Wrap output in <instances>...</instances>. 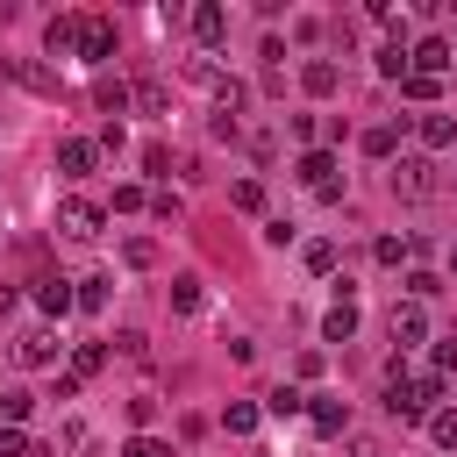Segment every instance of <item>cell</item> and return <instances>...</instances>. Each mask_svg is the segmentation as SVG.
Here are the masks:
<instances>
[{
    "instance_id": "6da1fadb",
    "label": "cell",
    "mask_w": 457,
    "mask_h": 457,
    "mask_svg": "<svg viewBox=\"0 0 457 457\" xmlns=\"http://www.w3.org/2000/svg\"><path fill=\"white\" fill-rule=\"evenodd\" d=\"M436 400H443V371H421V378H400V371H393V386H386V407H393L400 421H428Z\"/></svg>"
},
{
    "instance_id": "7a4b0ae2",
    "label": "cell",
    "mask_w": 457,
    "mask_h": 457,
    "mask_svg": "<svg viewBox=\"0 0 457 457\" xmlns=\"http://www.w3.org/2000/svg\"><path fill=\"white\" fill-rule=\"evenodd\" d=\"M100 221H107V214H100V200H86V193H64V200H57V236L93 243V236H100Z\"/></svg>"
},
{
    "instance_id": "3957f363",
    "label": "cell",
    "mask_w": 457,
    "mask_h": 457,
    "mask_svg": "<svg viewBox=\"0 0 457 457\" xmlns=\"http://www.w3.org/2000/svg\"><path fill=\"white\" fill-rule=\"evenodd\" d=\"M57 350H64L57 328H21V336H14V364H29V371H50Z\"/></svg>"
},
{
    "instance_id": "277c9868",
    "label": "cell",
    "mask_w": 457,
    "mask_h": 457,
    "mask_svg": "<svg viewBox=\"0 0 457 457\" xmlns=\"http://www.w3.org/2000/svg\"><path fill=\"white\" fill-rule=\"evenodd\" d=\"M393 193H400V200H428V193H436V164H428V157H400V164H393Z\"/></svg>"
},
{
    "instance_id": "5b68a950",
    "label": "cell",
    "mask_w": 457,
    "mask_h": 457,
    "mask_svg": "<svg viewBox=\"0 0 457 457\" xmlns=\"http://www.w3.org/2000/svg\"><path fill=\"white\" fill-rule=\"evenodd\" d=\"M71 57H86V64H107V57H114V21L86 14V21H79V50H71Z\"/></svg>"
},
{
    "instance_id": "8992f818",
    "label": "cell",
    "mask_w": 457,
    "mask_h": 457,
    "mask_svg": "<svg viewBox=\"0 0 457 457\" xmlns=\"http://www.w3.org/2000/svg\"><path fill=\"white\" fill-rule=\"evenodd\" d=\"M93 164H100V143H93V136H64V143H57V171H64V179H86Z\"/></svg>"
},
{
    "instance_id": "52a82bcc",
    "label": "cell",
    "mask_w": 457,
    "mask_h": 457,
    "mask_svg": "<svg viewBox=\"0 0 457 457\" xmlns=\"http://www.w3.org/2000/svg\"><path fill=\"white\" fill-rule=\"evenodd\" d=\"M386 328H393V343H400V350H414V343L428 336V314H421V300H400V307L386 314Z\"/></svg>"
},
{
    "instance_id": "ba28073f",
    "label": "cell",
    "mask_w": 457,
    "mask_h": 457,
    "mask_svg": "<svg viewBox=\"0 0 457 457\" xmlns=\"http://www.w3.org/2000/svg\"><path fill=\"white\" fill-rule=\"evenodd\" d=\"M300 186H314L321 200H336V193H343V186H336V157H328V150H307V157H300Z\"/></svg>"
},
{
    "instance_id": "9c48e42d",
    "label": "cell",
    "mask_w": 457,
    "mask_h": 457,
    "mask_svg": "<svg viewBox=\"0 0 457 457\" xmlns=\"http://www.w3.org/2000/svg\"><path fill=\"white\" fill-rule=\"evenodd\" d=\"M443 64H450V36H421V43L407 50V71H428V79H443Z\"/></svg>"
},
{
    "instance_id": "30bf717a",
    "label": "cell",
    "mask_w": 457,
    "mask_h": 457,
    "mask_svg": "<svg viewBox=\"0 0 457 457\" xmlns=\"http://www.w3.org/2000/svg\"><path fill=\"white\" fill-rule=\"evenodd\" d=\"M414 136H421L428 150H450V143H457V114H443V107H428V114H414Z\"/></svg>"
},
{
    "instance_id": "8fae6325",
    "label": "cell",
    "mask_w": 457,
    "mask_h": 457,
    "mask_svg": "<svg viewBox=\"0 0 457 457\" xmlns=\"http://www.w3.org/2000/svg\"><path fill=\"white\" fill-rule=\"evenodd\" d=\"M300 86H307L314 100H328V93L343 86V71H336V57H307V64H300Z\"/></svg>"
},
{
    "instance_id": "7c38bea8",
    "label": "cell",
    "mask_w": 457,
    "mask_h": 457,
    "mask_svg": "<svg viewBox=\"0 0 457 457\" xmlns=\"http://www.w3.org/2000/svg\"><path fill=\"white\" fill-rule=\"evenodd\" d=\"M193 36H200V43L214 50V43L228 36V7H214V0H200V7H193Z\"/></svg>"
},
{
    "instance_id": "4fadbf2b",
    "label": "cell",
    "mask_w": 457,
    "mask_h": 457,
    "mask_svg": "<svg viewBox=\"0 0 457 457\" xmlns=\"http://www.w3.org/2000/svg\"><path fill=\"white\" fill-rule=\"evenodd\" d=\"M79 21H86V14H57V21L43 29V50H50V57H64V50H79Z\"/></svg>"
},
{
    "instance_id": "5bb4252c",
    "label": "cell",
    "mask_w": 457,
    "mask_h": 457,
    "mask_svg": "<svg viewBox=\"0 0 457 457\" xmlns=\"http://www.w3.org/2000/svg\"><path fill=\"white\" fill-rule=\"evenodd\" d=\"M129 100H136L143 114H171V86H164V79H136V86H129Z\"/></svg>"
},
{
    "instance_id": "9a60e30c",
    "label": "cell",
    "mask_w": 457,
    "mask_h": 457,
    "mask_svg": "<svg viewBox=\"0 0 457 457\" xmlns=\"http://www.w3.org/2000/svg\"><path fill=\"white\" fill-rule=\"evenodd\" d=\"M107 286H114L107 271H86V278L71 286V307H86V314H100V307H107Z\"/></svg>"
},
{
    "instance_id": "2e32d148",
    "label": "cell",
    "mask_w": 457,
    "mask_h": 457,
    "mask_svg": "<svg viewBox=\"0 0 457 457\" xmlns=\"http://www.w3.org/2000/svg\"><path fill=\"white\" fill-rule=\"evenodd\" d=\"M36 307L43 314H71V278H36Z\"/></svg>"
},
{
    "instance_id": "e0dca14e",
    "label": "cell",
    "mask_w": 457,
    "mask_h": 457,
    "mask_svg": "<svg viewBox=\"0 0 457 457\" xmlns=\"http://www.w3.org/2000/svg\"><path fill=\"white\" fill-rule=\"evenodd\" d=\"M321 336H328V343H350V336H357V307H350V300H336V307L321 314Z\"/></svg>"
},
{
    "instance_id": "ac0fdd59",
    "label": "cell",
    "mask_w": 457,
    "mask_h": 457,
    "mask_svg": "<svg viewBox=\"0 0 457 457\" xmlns=\"http://www.w3.org/2000/svg\"><path fill=\"white\" fill-rule=\"evenodd\" d=\"M29 407H36V393H29V386H7V393H0V414H7V428H21V421H29Z\"/></svg>"
},
{
    "instance_id": "d6986e66",
    "label": "cell",
    "mask_w": 457,
    "mask_h": 457,
    "mask_svg": "<svg viewBox=\"0 0 457 457\" xmlns=\"http://www.w3.org/2000/svg\"><path fill=\"white\" fill-rule=\"evenodd\" d=\"M307 414H314V428H321V436H336V428L350 421V407H343V400H314Z\"/></svg>"
},
{
    "instance_id": "ffe728a7",
    "label": "cell",
    "mask_w": 457,
    "mask_h": 457,
    "mask_svg": "<svg viewBox=\"0 0 457 457\" xmlns=\"http://www.w3.org/2000/svg\"><path fill=\"white\" fill-rule=\"evenodd\" d=\"M221 428H228V436H250V428H257V407H250V400H228V407H221Z\"/></svg>"
},
{
    "instance_id": "44dd1931",
    "label": "cell",
    "mask_w": 457,
    "mask_h": 457,
    "mask_svg": "<svg viewBox=\"0 0 457 457\" xmlns=\"http://www.w3.org/2000/svg\"><path fill=\"white\" fill-rule=\"evenodd\" d=\"M428 436H436V450H457V407H436L428 414Z\"/></svg>"
},
{
    "instance_id": "7402d4cb",
    "label": "cell",
    "mask_w": 457,
    "mask_h": 457,
    "mask_svg": "<svg viewBox=\"0 0 457 457\" xmlns=\"http://www.w3.org/2000/svg\"><path fill=\"white\" fill-rule=\"evenodd\" d=\"M300 257H307V271H314V278H328V271H336V243H321V236H314Z\"/></svg>"
},
{
    "instance_id": "603a6c76",
    "label": "cell",
    "mask_w": 457,
    "mask_h": 457,
    "mask_svg": "<svg viewBox=\"0 0 457 457\" xmlns=\"http://www.w3.org/2000/svg\"><path fill=\"white\" fill-rule=\"evenodd\" d=\"M300 407H307V400H300L293 386H271V393H264V414H278V421H286V414H300Z\"/></svg>"
},
{
    "instance_id": "cb8c5ba5",
    "label": "cell",
    "mask_w": 457,
    "mask_h": 457,
    "mask_svg": "<svg viewBox=\"0 0 457 457\" xmlns=\"http://www.w3.org/2000/svg\"><path fill=\"white\" fill-rule=\"evenodd\" d=\"M378 79H407V43H386L378 50Z\"/></svg>"
},
{
    "instance_id": "d4e9b609",
    "label": "cell",
    "mask_w": 457,
    "mask_h": 457,
    "mask_svg": "<svg viewBox=\"0 0 457 457\" xmlns=\"http://www.w3.org/2000/svg\"><path fill=\"white\" fill-rule=\"evenodd\" d=\"M400 93H407V100H436V93H443V79H428V71H407V79H400Z\"/></svg>"
},
{
    "instance_id": "484cf974",
    "label": "cell",
    "mask_w": 457,
    "mask_h": 457,
    "mask_svg": "<svg viewBox=\"0 0 457 457\" xmlns=\"http://www.w3.org/2000/svg\"><path fill=\"white\" fill-rule=\"evenodd\" d=\"M228 200H236L243 214H257V207H264V186H257V179H236V193H228Z\"/></svg>"
},
{
    "instance_id": "4316f807",
    "label": "cell",
    "mask_w": 457,
    "mask_h": 457,
    "mask_svg": "<svg viewBox=\"0 0 457 457\" xmlns=\"http://www.w3.org/2000/svg\"><path fill=\"white\" fill-rule=\"evenodd\" d=\"M100 364H107V350H100V343H79V350H71V371H79V378H86V371H100Z\"/></svg>"
},
{
    "instance_id": "83f0119b",
    "label": "cell",
    "mask_w": 457,
    "mask_h": 457,
    "mask_svg": "<svg viewBox=\"0 0 457 457\" xmlns=\"http://www.w3.org/2000/svg\"><path fill=\"white\" fill-rule=\"evenodd\" d=\"M129 421H136V436H150V421H157V400H150V393H136V400H129Z\"/></svg>"
},
{
    "instance_id": "f1b7e54d",
    "label": "cell",
    "mask_w": 457,
    "mask_h": 457,
    "mask_svg": "<svg viewBox=\"0 0 457 457\" xmlns=\"http://www.w3.org/2000/svg\"><path fill=\"white\" fill-rule=\"evenodd\" d=\"M7 71H14L21 86H36V93H57V79H50V71H36V64H7Z\"/></svg>"
},
{
    "instance_id": "f546056e",
    "label": "cell",
    "mask_w": 457,
    "mask_h": 457,
    "mask_svg": "<svg viewBox=\"0 0 457 457\" xmlns=\"http://www.w3.org/2000/svg\"><path fill=\"white\" fill-rule=\"evenodd\" d=\"M171 307L193 314V307H200V286H193V278H171Z\"/></svg>"
},
{
    "instance_id": "4dcf8cb0",
    "label": "cell",
    "mask_w": 457,
    "mask_h": 457,
    "mask_svg": "<svg viewBox=\"0 0 457 457\" xmlns=\"http://www.w3.org/2000/svg\"><path fill=\"white\" fill-rule=\"evenodd\" d=\"M393 143H400L393 129H364V150H371V157H393Z\"/></svg>"
},
{
    "instance_id": "1f68e13d",
    "label": "cell",
    "mask_w": 457,
    "mask_h": 457,
    "mask_svg": "<svg viewBox=\"0 0 457 457\" xmlns=\"http://www.w3.org/2000/svg\"><path fill=\"white\" fill-rule=\"evenodd\" d=\"M143 171H157V179H164V171H171V150H164V143H143Z\"/></svg>"
},
{
    "instance_id": "d6a6232c",
    "label": "cell",
    "mask_w": 457,
    "mask_h": 457,
    "mask_svg": "<svg viewBox=\"0 0 457 457\" xmlns=\"http://www.w3.org/2000/svg\"><path fill=\"white\" fill-rule=\"evenodd\" d=\"M129 264H136V271L157 264V243H150V236H129Z\"/></svg>"
},
{
    "instance_id": "836d02e7",
    "label": "cell",
    "mask_w": 457,
    "mask_h": 457,
    "mask_svg": "<svg viewBox=\"0 0 457 457\" xmlns=\"http://www.w3.org/2000/svg\"><path fill=\"white\" fill-rule=\"evenodd\" d=\"M371 257H378V264H400V257H407V243H400V236H378V243H371Z\"/></svg>"
},
{
    "instance_id": "e575fe53",
    "label": "cell",
    "mask_w": 457,
    "mask_h": 457,
    "mask_svg": "<svg viewBox=\"0 0 457 457\" xmlns=\"http://www.w3.org/2000/svg\"><path fill=\"white\" fill-rule=\"evenodd\" d=\"M407 293H414V300H436V293H443V278H436V271H414V278H407Z\"/></svg>"
},
{
    "instance_id": "d590c367",
    "label": "cell",
    "mask_w": 457,
    "mask_h": 457,
    "mask_svg": "<svg viewBox=\"0 0 457 457\" xmlns=\"http://www.w3.org/2000/svg\"><path fill=\"white\" fill-rule=\"evenodd\" d=\"M29 450H36V443H29L21 428H0V457H29Z\"/></svg>"
},
{
    "instance_id": "8d00e7d4",
    "label": "cell",
    "mask_w": 457,
    "mask_h": 457,
    "mask_svg": "<svg viewBox=\"0 0 457 457\" xmlns=\"http://www.w3.org/2000/svg\"><path fill=\"white\" fill-rule=\"evenodd\" d=\"M121 457H171V450H164L157 436H129V450H121Z\"/></svg>"
},
{
    "instance_id": "74e56055",
    "label": "cell",
    "mask_w": 457,
    "mask_h": 457,
    "mask_svg": "<svg viewBox=\"0 0 457 457\" xmlns=\"http://www.w3.org/2000/svg\"><path fill=\"white\" fill-rule=\"evenodd\" d=\"M114 343H121V357H150V343H143V328H121Z\"/></svg>"
},
{
    "instance_id": "f35d334b",
    "label": "cell",
    "mask_w": 457,
    "mask_h": 457,
    "mask_svg": "<svg viewBox=\"0 0 457 457\" xmlns=\"http://www.w3.org/2000/svg\"><path fill=\"white\" fill-rule=\"evenodd\" d=\"M436 371H457V336H443V343H436Z\"/></svg>"
},
{
    "instance_id": "ab89813d",
    "label": "cell",
    "mask_w": 457,
    "mask_h": 457,
    "mask_svg": "<svg viewBox=\"0 0 457 457\" xmlns=\"http://www.w3.org/2000/svg\"><path fill=\"white\" fill-rule=\"evenodd\" d=\"M450 271H457V243H450Z\"/></svg>"
},
{
    "instance_id": "60d3db41",
    "label": "cell",
    "mask_w": 457,
    "mask_h": 457,
    "mask_svg": "<svg viewBox=\"0 0 457 457\" xmlns=\"http://www.w3.org/2000/svg\"><path fill=\"white\" fill-rule=\"evenodd\" d=\"M29 457H57V450H29Z\"/></svg>"
}]
</instances>
